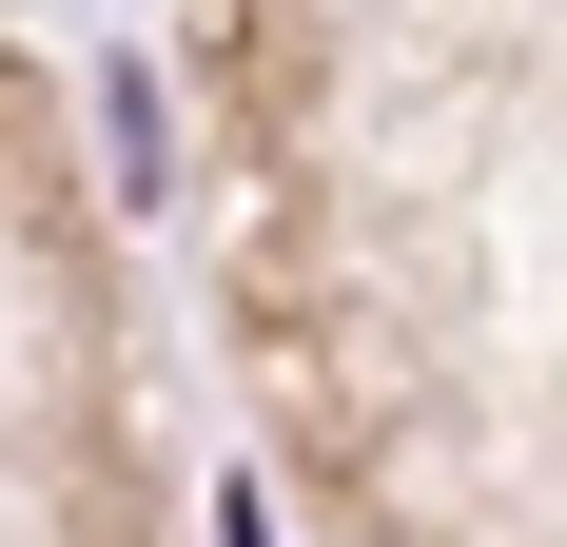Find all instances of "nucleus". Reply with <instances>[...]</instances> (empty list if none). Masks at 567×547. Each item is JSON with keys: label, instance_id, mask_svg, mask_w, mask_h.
Here are the masks:
<instances>
[{"label": "nucleus", "instance_id": "obj_1", "mask_svg": "<svg viewBox=\"0 0 567 547\" xmlns=\"http://www.w3.org/2000/svg\"><path fill=\"white\" fill-rule=\"evenodd\" d=\"M216 547H275V528H255V508H216Z\"/></svg>", "mask_w": 567, "mask_h": 547}]
</instances>
